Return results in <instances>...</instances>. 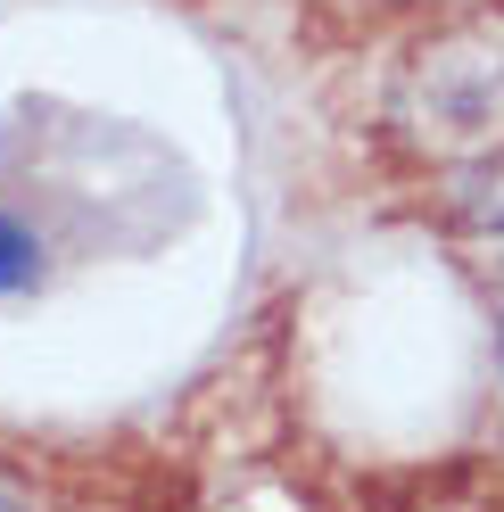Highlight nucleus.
Returning a JSON list of instances; mask_svg holds the SVG:
<instances>
[{
  "instance_id": "nucleus-2",
  "label": "nucleus",
  "mask_w": 504,
  "mask_h": 512,
  "mask_svg": "<svg viewBox=\"0 0 504 512\" xmlns=\"http://www.w3.org/2000/svg\"><path fill=\"white\" fill-rule=\"evenodd\" d=\"M455 215L471 223V232H504V149L480 157V166H463V182H455Z\"/></svg>"
},
{
  "instance_id": "nucleus-3",
  "label": "nucleus",
  "mask_w": 504,
  "mask_h": 512,
  "mask_svg": "<svg viewBox=\"0 0 504 512\" xmlns=\"http://www.w3.org/2000/svg\"><path fill=\"white\" fill-rule=\"evenodd\" d=\"M0 512H25V504H17V496H9V488H0Z\"/></svg>"
},
{
  "instance_id": "nucleus-1",
  "label": "nucleus",
  "mask_w": 504,
  "mask_h": 512,
  "mask_svg": "<svg viewBox=\"0 0 504 512\" xmlns=\"http://www.w3.org/2000/svg\"><path fill=\"white\" fill-rule=\"evenodd\" d=\"M397 133L438 166H480L504 149V17H463L414 42L397 75Z\"/></svg>"
}]
</instances>
